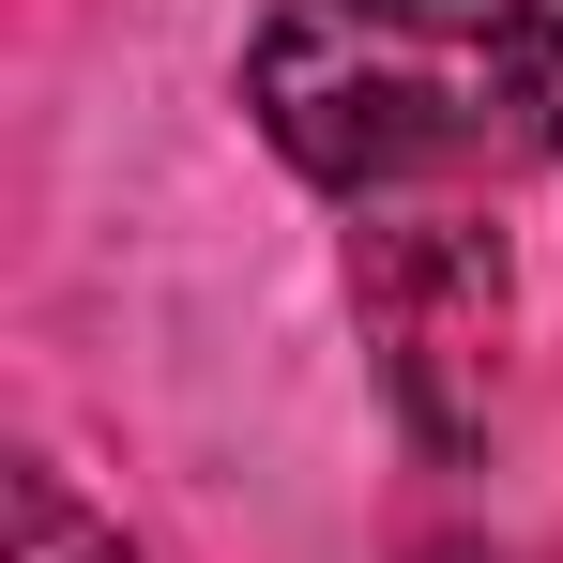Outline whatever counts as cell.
<instances>
[{
    "label": "cell",
    "mask_w": 563,
    "mask_h": 563,
    "mask_svg": "<svg viewBox=\"0 0 563 563\" xmlns=\"http://www.w3.org/2000/svg\"><path fill=\"white\" fill-rule=\"evenodd\" d=\"M15 563H137V549H122V533H107L46 457H15Z\"/></svg>",
    "instance_id": "cell-3"
},
{
    "label": "cell",
    "mask_w": 563,
    "mask_h": 563,
    "mask_svg": "<svg viewBox=\"0 0 563 563\" xmlns=\"http://www.w3.org/2000/svg\"><path fill=\"white\" fill-rule=\"evenodd\" d=\"M351 305H366V335H380V380H396L411 442L457 457L472 411H487V366H503V229H457V213H366Z\"/></svg>",
    "instance_id": "cell-2"
},
{
    "label": "cell",
    "mask_w": 563,
    "mask_h": 563,
    "mask_svg": "<svg viewBox=\"0 0 563 563\" xmlns=\"http://www.w3.org/2000/svg\"><path fill=\"white\" fill-rule=\"evenodd\" d=\"M244 122L289 184L411 213L563 168V0H260Z\"/></svg>",
    "instance_id": "cell-1"
}]
</instances>
